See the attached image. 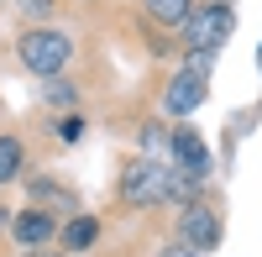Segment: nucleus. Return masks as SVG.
Wrapping results in <instances>:
<instances>
[{
    "label": "nucleus",
    "mask_w": 262,
    "mask_h": 257,
    "mask_svg": "<svg viewBox=\"0 0 262 257\" xmlns=\"http://www.w3.org/2000/svg\"><path fill=\"white\" fill-rule=\"evenodd\" d=\"M16 58H21V69H32V74H42V79H53V74L69 69L74 42H69V32H58V27H32V32H21Z\"/></svg>",
    "instance_id": "f257e3e1"
},
{
    "label": "nucleus",
    "mask_w": 262,
    "mask_h": 257,
    "mask_svg": "<svg viewBox=\"0 0 262 257\" xmlns=\"http://www.w3.org/2000/svg\"><path fill=\"white\" fill-rule=\"evenodd\" d=\"M231 32H236V11L226 6V0H205V6H194L184 16V42L194 53H215Z\"/></svg>",
    "instance_id": "f03ea898"
},
{
    "label": "nucleus",
    "mask_w": 262,
    "mask_h": 257,
    "mask_svg": "<svg viewBox=\"0 0 262 257\" xmlns=\"http://www.w3.org/2000/svg\"><path fill=\"white\" fill-rule=\"evenodd\" d=\"M168 174L173 168L163 163V158H131L126 168H121V200L126 205H158V200H168Z\"/></svg>",
    "instance_id": "7ed1b4c3"
},
{
    "label": "nucleus",
    "mask_w": 262,
    "mask_h": 257,
    "mask_svg": "<svg viewBox=\"0 0 262 257\" xmlns=\"http://www.w3.org/2000/svg\"><path fill=\"white\" fill-rule=\"evenodd\" d=\"M179 242H184L189 252H215V247H221V216H215L210 205L189 200V205L179 210Z\"/></svg>",
    "instance_id": "20e7f679"
},
{
    "label": "nucleus",
    "mask_w": 262,
    "mask_h": 257,
    "mask_svg": "<svg viewBox=\"0 0 262 257\" xmlns=\"http://www.w3.org/2000/svg\"><path fill=\"white\" fill-rule=\"evenodd\" d=\"M168 153H173V168H179V174H189V179L210 174V147H205V137L194 132V126H173L168 132Z\"/></svg>",
    "instance_id": "39448f33"
},
{
    "label": "nucleus",
    "mask_w": 262,
    "mask_h": 257,
    "mask_svg": "<svg viewBox=\"0 0 262 257\" xmlns=\"http://www.w3.org/2000/svg\"><path fill=\"white\" fill-rule=\"evenodd\" d=\"M205 95H210V84H205V74H194V69H184V74H173V84H168V95H163V105H168V116H194L205 105Z\"/></svg>",
    "instance_id": "423d86ee"
},
{
    "label": "nucleus",
    "mask_w": 262,
    "mask_h": 257,
    "mask_svg": "<svg viewBox=\"0 0 262 257\" xmlns=\"http://www.w3.org/2000/svg\"><path fill=\"white\" fill-rule=\"evenodd\" d=\"M11 237H16L21 247H42V242H53V237H58V226H53L48 210H21V216L11 221Z\"/></svg>",
    "instance_id": "0eeeda50"
},
{
    "label": "nucleus",
    "mask_w": 262,
    "mask_h": 257,
    "mask_svg": "<svg viewBox=\"0 0 262 257\" xmlns=\"http://www.w3.org/2000/svg\"><path fill=\"white\" fill-rule=\"evenodd\" d=\"M142 11L158 21V27H184V16L194 11V0H142Z\"/></svg>",
    "instance_id": "6e6552de"
},
{
    "label": "nucleus",
    "mask_w": 262,
    "mask_h": 257,
    "mask_svg": "<svg viewBox=\"0 0 262 257\" xmlns=\"http://www.w3.org/2000/svg\"><path fill=\"white\" fill-rule=\"evenodd\" d=\"M58 237H63V247H69V252H84V247H95V237H100V226H95V216H74L69 226L58 231Z\"/></svg>",
    "instance_id": "1a4fd4ad"
},
{
    "label": "nucleus",
    "mask_w": 262,
    "mask_h": 257,
    "mask_svg": "<svg viewBox=\"0 0 262 257\" xmlns=\"http://www.w3.org/2000/svg\"><path fill=\"white\" fill-rule=\"evenodd\" d=\"M21 163H27V153H21L16 137H0V184H11L21 174Z\"/></svg>",
    "instance_id": "9d476101"
},
{
    "label": "nucleus",
    "mask_w": 262,
    "mask_h": 257,
    "mask_svg": "<svg viewBox=\"0 0 262 257\" xmlns=\"http://www.w3.org/2000/svg\"><path fill=\"white\" fill-rule=\"evenodd\" d=\"M137 142H142V153H147V158H163V153H168V132H163L158 121H147L142 132H137Z\"/></svg>",
    "instance_id": "9b49d317"
},
{
    "label": "nucleus",
    "mask_w": 262,
    "mask_h": 257,
    "mask_svg": "<svg viewBox=\"0 0 262 257\" xmlns=\"http://www.w3.org/2000/svg\"><path fill=\"white\" fill-rule=\"evenodd\" d=\"M53 132H58V142H79V137H84V121H79V116H58Z\"/></svg>",
    "instance_id": "f8f14e48"
},
{
    "label": "nucleus",
    "mask_w": 262,
    "mask_h": 257,
    "mask_svg": "<svg viewBox=\"0 0 262 257\" xmlns=\"http://www.w3.org/2000/svg\"><path fill=\"white\" fill-rule=\"evenodd\" d=\"M16 6H21V16H53V6H58V0H16Z\"/></svg>",
    "instance_id": "ddd939ff"
},
{
    "label": "nucleus",
    "mask_w": 262,
    "mask_h": 257,
    "mask_svg": "<svg viewBox=\"0 0 262 257\" xmlns=\"http://www.w3.org/2000/svg\"><path fill=\"white\" fill-rule=\"evenodd\" d=\"M48 100H53V105H74V84H58V79H53V84H48Z\"/></svg>",
    "instance_id": "4468645a"
},
{
    "label": "nucleus",
    "mask_w": 262,
    "mask_h": 257,
    "mask_svg": "<svg viewBox=\"0 0 262 257\" xmlns=\"http://www.w3.org/2000/svg\"><path fill=\"white\" fill-rule=\"evenodd\" d=\"M168 257H200V252H189V247L179 242V247H168Z\"/></svg>",
    "instance_id": "2eb2a0df"
},
{
    "label": "nucleus",
    "mask_w": 262,
    "mask_h": 257,
    "mask_svg": "<svg viewBox=\"0 0 262 257\" xmlns=\"http://www.w3.org/2000/svg\"><path fill=\"white\" fill-rule=\"evenodd\" d=\"M6 226H11V216H6V205H0V231H6Z\"/></svg>",
    "instance_id": "dca6fc26"
}]
</instances>
